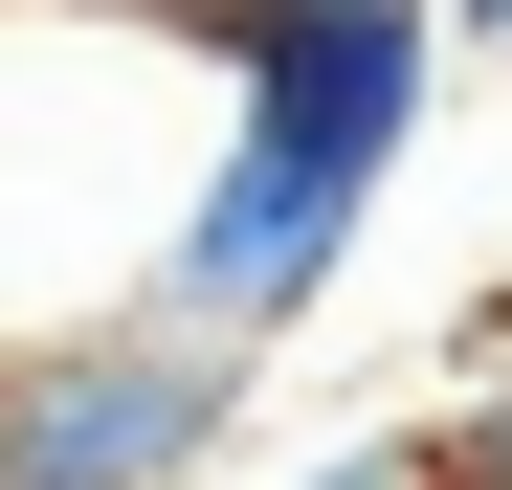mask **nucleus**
<instances>
[{
	"label": "nucleus",
	"mask_w": 512,
	"mask_h": 490,
	"mask_svg": "<svg viewBox=\"0 0 512 490\" xmlns=\"http://www.w3.org/2000/svg\"><path fill=\"white\" fill-rule=\"evenodd\" d=\"M179 45H201L223 112H201L179 245H156V312L268 357L379 245L401 156H423V90H446V23H423V0H179Z\"/></svg>",
	"instance_id": "1"
},
{
	"label": "nucleus",
	"mask_w": 512,
	"mask_h": 490,
	"mask_svg": "<svg viewBox=\"0 0 512 490\" xmlns=\"http://www.w3.org/2000/svg\"><path fill=\"white\" fill-rule=\"evenodd\" d=\"M201 45L179 0H0V357H67L156 312V245L201 201Z\"/></svg>",
	"instance_id": "2"
},
{
	"label": "nucleus",
	"mask_w": 512,
	"mask_h": 490,
	"mask_svg": "<svg viewBox=\"0 0 512 490\" xmlns=\"http://www.w3.org/2000/svg\"><path fill=\"white\" fill-rule=\"evenodd\" d=\"M268 357L245 335H179V312H112L67 357H0V490H201L245 446Z\"/></svg>",
	"instance_id": "3"
},
{
	"label": "nucleus",
	"mask_w": 512,
	"mask_h": 490,
	"mask_svg": "<svg viewBox=\"0 0 512 490\" xmlns=\"http://www.w3.org/2000/svg\"><path fill=\"white\" fill-rule=\"evenodd\" d=\"M290 490H512V401H423V424H357V446H312Z\"/></svg>",
	"instance_id": "4"
},
{
	"label": "nucleus",
	"mask_w": 512,
	"mask_h": 490,
	"mask_svg": "<svg viewBox=\"0 0 512 490\" xmlns=\"http://www.w3.org/2000/svg\"><path fill=\"white\" fill-rule=\"evenodd\" d=\"M423 23H446V67H512V0H423Z\"/></svg>",
	"instance_id": "5"
},
{
	"label": "nucleus",
	"mask_w": 512,
	"mask_h": 490,
	"mask_svg": "<svg viewBox=\"0 0 512 490\" xmlns=\"http://www.w3.org/2000/svg\"><path fill=\"white\" fill-rule=\"evenodd\" d=\"M468 379H490V401H512V312H468Z\"/></svg>",
	"instance_id": "6"
}]
</instances>
